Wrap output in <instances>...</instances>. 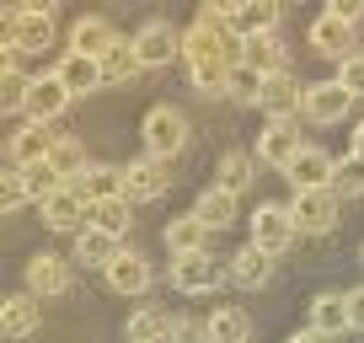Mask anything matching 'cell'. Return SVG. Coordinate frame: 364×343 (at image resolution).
<instances>
[{
  "label": "cell",
  "instance_id": "cell-40",
  "mask_svg": "<svg viewBox=\"0 0 364 343\" xmlns=\"http://www.w3.org/2000/svg\"><path fill=\"white\" fill-rule=\"evenodd\" d=\"M257 92H262V75H257V70L230 65V97H236V102H257Z\"/></svg>",
  "mask_w": 364,
  "mask_h": 343
},
{
  "label": "cell",
  "instance_id": "cell-4",
  "mask_svg": "<svg viewBox=\"0 0 364 343\" xmlns=\"http://www.w3.org/2000/svg\"><path fill=\"white\" fill-rule=\"evenodd\" d=\"M230 279V268H220L209 252H193V258H171V290L182 295H215Z\"/></svg>",
  "mask_w": 364,
  "mask_h": 343
},
{
  "label": "cell",
  "instance_id": "cell-9",
  "mask_svg": "<svg viewBox=\"0 0 364 343\" xmlns=\"http://www.w3.org/2000/svg\"><path fill=\"white\" fill-rule=\"evenodd\" d=\"M134 48H139V59H145V70H156V65H171V59L182 54V33L171 22H145L134 33Z\"/></svg>",
  "mask_w": 364,
  "mask_h": 343
},
{
  "label": "cell",
  "instance_id": "cell-30",
  "mask_svg": "<svg viewBox=\"0 0 364 343\" xmlns=\"http://www.w3.org/2000/svg\"><path fill=\"white\" fill-rule=\"evenodd\" d=\"M91 226L124 241L129 231H134V209H129V199L124 194H118V199H97V204H91Z\"/></svg>",
  "mask_w": 364,
  "mask_h": 343
},
{
  "label": "cell",
  "instance_id": "cell-32",
  "mask_svg": "<svg viewBox=\"0 0 364 343\" xmlns=\"http://www.w3.org/2000/svg\"><path fill=\"white\" fill-rule=\"evenodd\" d=\"M311 327L327 332V338H343L348 332V295H316L311 300Z\"/></svg>",
  "mask_w": 364,
  "mask_h": 343
},
{
  "label": "cell",
  "instance_id": "cell-21",
  "mask_svg": "<svg viewBox=\"0 0 364 343\" xmlns=\"http://www.w3.org/2000/svg\"><path fill=\"white\" fill-rule=\"evenodd\" d=\"M279 6L273 0H247V6H230V27H236V38L247 43V38H262V33H273L279 27Z\"/></svg>",
  "mask_w": 364,
  "mask_h": 343
},
{
  "label": "cell",
  "instance_id": "cell-12",
  "mask_svg": "<svg viewBox=\"0 0 364 343\" xmlns=\"http://www.w3.org/2000/svg\"><path fill=\"white\" fill-rule=\"evenodd\" d=\"M38 215H43L48 231H70V236H80V231H86V226H80V215H91V204L65 183L54 199H43V204H38Z\"/></svg>",
  "mask_w": 364,
  "mask_h": 343
},
{
  "label": "cell",
  "instance_id": "cell-29",
  "mask_svg": "<svg viewBox=\"0 0 364 343\" xmlns=\"http://www.w3.org/2000/svg\"><path fill=\"white\" fill-rule=\"evenodd\" d=\"M27 97H33V80L16 70V54H6V70H0V113L6 118L27 113Z\"/></svg>",
  "mask_w": 364,
  "mask_h": 343
},
{
  "label": "cell",
  "instance_id": "cell-35",
  "mask_svg": "<svg viewBox=\"0 0 364 343\" xmlns=\"http://www.w3.org/2000/svg\"><path fill=\"white\" fill-rule=\"evenodd\" d=\"M48 167H54L65 183H75V177L91 167V161H86V150H80V139H75V134H59V139H54V150H48Z\"/></svg>",
  "mask_w": 364,
  "mask_h": 343
},
{
  "label": "cell",
  "instance_id": "cell-41",
  "mask_svg": "<svg viewBox=\"0 0 364 343\" xmlns=\"http://www.w3.org/2000/svg\"><path fill=\"white\" fill-rule=\"evenodd\" d=\"M338 86H343L348 97H364V54H348V59L338 65Z\"/></svg>",
  "mask_w": 364,
  "mask_h": 343
},
{
  "label": "cell",
  "instance_id": "cell-38",
  "mask_svg": "<svg viewBox=\"0 0 364 343\" xmlns=\"http://www.w3.org/2000/svg\"><path fill=\"white\" fill-rule=\"evenodd\" d=\"M247 183H252V156L247 150H225V156H220V188L236 194V188H247Z\"/></svg>",
  "mask_w": 364,
  "mask_h": 343
},
{
  "label": "cell",
  "instance_id": "cell-37",
  "mask_svg": "<svg viewBox=\"0 0 364 343\" xmlns=\"http://www.w3.org/2000/svg\"><path fill=\"white\" fill-rule=\"evenodd\" d=\"M332 194H338V199H359L364 194V161L359 156L338 161V172H332Z\"/></svg>",
  "mask_w": 364,
  "mask_h": 343
},
{
  "label": "cell",
  "instance_id": "cell-8",
  "mask_svg": "<svg viewBox=\"0 0 364 343\" xmlns=\"http://www.w3.org/2000/svg\"><path fill=\"white\" fill-rule=\"evenodd\" d=\"M257 107L273 118V124H279V118H295L300 107H306V86H295V75H289V70H279V75H262Z\"/></svg>",
  "mask_w": 364,
  "mask_h": 343
},
{
  "label": "cell",
  "instance_id": "cell-3",
  "mask_svg": "<svg viewBox=\"0 0 364 343\" xmlns=\"http://www.w3.org/2000/svg\"><path fill=\"white\" fill-rule=\"evenodd\" d=\"M295 236H300V226H295V215H289V204H257V215H252V247L284 258V252L295 247Z\"/></svg>",
  "mask_w": 364,
  "mask_h": 343
},
{
  "label": "cell",
  "instance_id": "cell-47",
  "mask_svg": "<svg viewBox=\"0 0 364 343\" xmlns=\"http://www.w3.org/2000/svg\"><path fill=\"white\" fill-rule=\"evenodd\" d=\"M359 263H364V241H359Z\"/></svg>",
  "mask_w": 364,
  "mask_h": 343
},
{
  "label": "cell",
  "instance_id": "cell-24",
  "mask_svg": "<svg viewBox=\"0 0 364 343\" xmlns=\"http://www.w3.org/2000/svg\"><path fill=\"white\" fill-rule=\"evenodd\" d=\"M70 188H75L86 204H97V199H118V194H124V167H102V161H91Z\"/></svg>",
  "mask_w": 364,
  "mask_h": 343
},
{
  "label": "cell",
  "instance_id": "cell-45",
  "mask_svg": "<svg viewBox=\"0 0 364 343\" xmlns=\"http://www.w3.org/2000/svg\"><path fill=\"white\" fill-rule=\"evenodd\" d=\"M289 343H338V338H327V332H316V327H300Z\"/></svg>",
  "mask_w": 364,
  "mask_h": 343
},
{
  "label": "cell",
  "instance_id": "cell-43",
  "mask_svg": "<svg viewBox=\"0 0 364 343\" xmlns=\"http://www.w3.org/2000/svg\"><path fill=\"white\" fill-rule=\"evenodd\" d=\"M348 327H353V332H364V285H359V290H348Z\"/></svg>",
  "mask_w": 364,
  "mask_h": 343
},
{
  "label": "cell",
  "instance_id": "cell-46",
  "mask_svg": "<svg viewBox=\"0 0 364 343\" xmlns=\"http://www.w3.org/2000/svg\"><path fill=\"white\" fill-rule=\"evenodd\" d=\"M348 156H359V161H364V124L353 129V150H348Z\"/></svg>",
  "mask_w": 364,
  "mask_h": 343
},
{
  "label": "cell",
  "instance_id": "cell-10",
  "mask_svg": "<svg viewBox=\"0 0 364 343\" xmlns=\"http://www.w3.org/2000/svg\"><path fill=\"white\" fill-rule=\"evenodd\" d=\"M300 134H295V118H279V124H268L257 134V161H268V167H279V172H289V161L300 156Z\"/></svg>",
  "mask_w": 364,
  "mask_h": 343
},
{
  "label": "cell",
  "instance_id": "cell-1",
  "mask_svg": "<svg viewBox=\"0 0 364 343\" xmlns=\"http://www.w3.org/2000/svg\"><path fill=\"white\" fill-rule=\"evenodd\" d=\"M54 0L43 6H6V38H0V54H43L54 43Z\"/></svg>",
  "mask_w": 364,
  "mask_h": 343
},
{
  "label": "cell",
  "instance_id": "cell-25",
  "mask_svg": "<svg viewBox=\"0 0 364 343\" xmlns=\"http://www.w3.org/2000/svg\"><path fill=\"white\" fill-rule=\"evenodd\" d=\"M241 65H247V70H257V75H279V70H289V59H284V43H279V33L247 38V43H241Z\"/></svg>",
  "mask_w": 364,
  "mask_h": 343
},
{
  "label": "cell",
  "instance_id": "cell-42",
  "mask_svg": "<svg viewBox=\"0 0 364 343\" xmlns=\"http://www.w3.org/2000/svg\"><path fill=\"white\" fill-rule=\"evenodd\" d=\"M177 343H209V322H198V317H177Z\"/></svg>",
  "mask_w": 364,
  "mask_h": 343
},
{
  "label": "cell",
  "instance_id": "cell-17",
  "mask_svg": "<svg viewBox=\"0 0 364 343\" xmlns=\"http://www.w3.org/2000/svg\"><path fill=\"white\" fill-rule=\"evenodd\" d=\"M332 172H338V161H332L321 145H306L295 161H289L284 177H289L295 188H332Z\"/></svg>",
  "mask_w": 364,
  "mask_h": 343
},
{
  "label": "cell",
  "instance_id": "cell-14",
  "mask_svg": "<svg viewBox=\"0 0 364 343\" xmlns=\"http://www.w3.org/2000/svg\"><path fill=\"white\" fill-rule=\"evenodd\" d=\"M54 129L43 124H27V129H11V139H6V161L11 167H38V161H48V150H54Z\"/></svg>",
  "mask_w": 364,
  "mask_h": 343
},
{
  "label": "cell",
  "instance_id": "cell-5",
  "mask_svg": "<svg viewBox=\"0 0 364 343\" xmlns=\"http://www.w3.org/2000/svg\"><path fill=\"white\" fill-rule=\"evenodd\" d=\"M289 215H295L300 231H311V236H327V231H338V194H332V188H295V204H289Z\"/></svg>",
  "mask_w": 364,
  "mask_h": 343
},
{
  "label": "cell",
  "instance_id": "cell-31",
  "mask_svg": "<svg viewBox=\"0 0 364 343\" xmlns=\"http://www.w3.org/2000/svg\"><path fill=\"white\" fill-rule=\"evenodd\" d=\"M118 252H124V247H118V236H107V231H97V226H86V231L75 236V258H80L86 268H107Z\"/></svg>",
  "mask_w": 364,
  "mask_h": 343
},
{
  "label": "cell",
  "instance_id": "cell-36",
  "mask_svg": "<svg viewBox=\"0 0 364 343\" xmlns=\"http://www.w3.org/2000/svg\"><path fill=\"white\" fill-rule=\"evenodd\" d=\"M22 183H27V194H33V204H43V199H54L59 188H65V177H59L48 161H38V167H22Z\"/></svg>",
  "mask_w": 364,
  "mask_h": 343
},
{
  "label": "cell",
  "instance_id": "cell-15",
  "mask_svg": "<svg viewBox=\"0 0 364 343\" xmlns=\"http://www.w3.org/2000/svg\"><path fill=\"white\" fill-rule=\"evenodd\" d=\"M124 338L129 343H177V317L161 306H139L134 317L124 322Z\"/></svg>",
  "mask_w": 364,
  "mask_h": 343
},
{
  "label": "cell",
  "instance_id": "cell-18",
  "mask_svg": "<svg viewBox=\"0 0 364 343\" xmlns=\"http://www.w3.org/2000/svg\"><path fill=\"white\" fill-rule=\"evenodd\" d=\"M113 43H118V33H113V22H107V16H80V22L70 27V54L102 59Z\"/></svg>",
  "mask_w": 364,
  "mask_h": 343
},
{
  "label": "cell",
  "instance_id": "cell-19",
  "mask_svg": "<svg viewBox=\"0 0 364 343\" xmlns=\"http://www.w3.org/2000/svg\"><path fill=\"white\" fill-rule=\"evenodd\" d=\"M166 252L171 258H193V252H209V226L198 215H177V220H166Z\"/></svg>",
  "mask_w": 364,
  "mask_h": 343
},
{
  "label": "cell",
  "instance_id": "cell-7",
  "mask_svg": "<svg viewBox=\"0 0 364 343\" xmlns=\"http://www.w3.org/2000/svg\"><path fill=\"white\" fill-rule=\"evenodd\" d=\"M70 285H75V274L54 252H38L33 263H27V295L33 300H59V295H70Z\"/></svg>",
  "mask_w": 364,
  "mask_h": 343
},
{
  "label": "cell",
  "instance_id": "cell-34",
  "mask_svg": "<svg viewBox=\"0 0 364 343\" xmlns=\"http://www.w3.org/2000/svg\"><path fill=\"white\" fill-rule=\"evenodd\" d=\"M193 92L204 97V102L230 97V59H204V65H193Z\"/></svg>",
  "mask_w": 364,
  "mask_h": 343
},
{
  "label": "cell",
  "instance_id": "cell-11",
  "mask_svg": "<svg viewBox=\"0 0 364 343\" xmlns=\"http://www.w3.org/2000/svg\"><path fill=\"white\" fill-rule=\"evenodd\" d=\"M102 279H107V290H113V295H145L156 274H150V263L139 258V252H129V247H124L113 263L102 268Z\"/></svg>",
  "mask_w": 364,
  "mask_h": 343
},
{
  "label": "cell",
  "instance_id": "cell-6",
  "mask_svg": "<svg viewBox=\"0 0 364 343\" xmlns=\"http://www.w3.org/2000/svg\"><path fill=\"white\" fill-rule=\"evenodd\" d=\"M166 188H171V172H166V161H161V156H139V161H129V167H124V199H129V204L166 199Z\"/></svg>",
  "mask_w": 364,
  "mask_h": 343
},
{
  "label": "cell",
  "instance_id": "cell-44",
  "mask_svg": "<svg viewBox=\"0 0 364 343\" xmlns=\"http://www.w3.org/2000/svg\"><path fill=\"white\" fill-rule=\"evenodd\" d=\"M332 16H338V22H359V16H364V0H338V6H332Z\"/></svg>",
  "mask_w": 364,
  "mask_h": 343
},
{
  "label": "cell",
  "instance_id": "cell-13",
  "mask_svg": "<svg viewBox=\"0 0 364 343\" xmlns=\"http://www.w3.org/2000/svg\"><path fill=\"white\" fill-rule=\"evenodd\" d=\"M353 97L343 92L338 80H316V86H306V107L300 113L311 118V124H338V118H348Z\"/></svg>",
  "mask_w": 364,
  "mask_h": 343
},
{
  "label": "cell",
  "instance_id": "cell-27",
  "mask_svg": "<svg viewBox=\"0 0 364 343\" xmlns=\"http://www.w3.org/2000/svg\"><path fill=\"white\" fill-rule=\"evenodd\" d=\"M139 70H145V59H139L134 38H118V43L102 54V80H107V86H129Z\"/></svg>",
  "mask_w": 364,
  "mask_h": 343
},
{
  "label": "cell",
  "instance_id": "cell-28",
  "mask_svg": "<svg viewBox=\"0 0 364 343\" xmlns=\"http://www.w3.org/2000/svg\"><path fill=\"white\" fill-rule=\"evenodd\" d=\"M193 215L204 220L209 231L236 226V194H230V188H220V183H209L204 194H198V209H193Z\"/></svg>",
  "mask_w": 364,
  "mask_h": 343
},
{
  "label": "cell",
  "instance_id": "cell-23",
  "mask_svg": "<svg viewBox=\"0 0 364 343\" xmlns=\"http://www.w3.org/2000/svg\"><path fill=\"white\" fill-rule=\"evenodd\" d=\"M311 43H316V54H338V65H343L348 54H359V48H353V43H359V38H353V27L338 22L332 11L311 22Z\"/></svg>",
  "mask_w": 364,
  "mask_h": 343
},
{
  "label": "cell",
  "instance_id": "cell-26",
  "mask_svg": "<svg viewBox=\"0 0 364 343\" xmlns=\"http://www.w3.org/2000/svg\"><path fill=\"white\" fill-rule=\"evenodd\" d=\"M38 322H43V311H38V300H33V295H11L6 306H0V332H6L11 343L33 338Z\"/></svg>",
  "mask_w": 364,
  "mask_h": 343
},
{
  "label": "cell",
  "instance_id": "cell-2",
  "mask_svg": "<svg viewBox=\"0 0 364 343\" xmlns=\"http://www.w3.org/2000/svg\"><path fill=\"white\" fill-rule=\"evenodd\" d=\"M139 134H145V150H150V156L171 161L182 145H188V134H193V129H188V113H182V107L156 102V107L145 113V129H139Z\"/></svg>",
  "mask_w": 364,
  "mask_h": 343
},
{
  "label": "cell",
  "instance_id": "cell-20",
  "mask_svg": "<svg viewBox=\"0 0 364 343\" xmlns=\"http://www.w3.org/2000/svg\"><path fill=\"white\" fill-rule=\"evenodd\" d=\"M54 75L65 80L70 97H86V92H97V86H107L102 80V59H86V54H65L54 65Z\"/></svg>",
  "mask_w": 364,
  "mask_h": 343
},
{
  "label": "cell",
  "instance_id": "cell-33",
  "mask_svg": "<svg viewBox=\"0 0 364 343\" xmlns=\"http://www.w3.org/2000/svg\"><path fill=\"white\" fill-rule=\"evenodd\" d=\"M209 343H252V317L241 306H220L209 317Z\"/></svg>",
  "mask_w": 364,
  "mask_h": 343
},
{
  "label": "cell",
  "instance_id": "cell-39",
  "mask_svg": "<svg viewBox=\"0 0 364 343\" xmlns=\"http://www.w3.org/2000/svg\"><path fill=\"white\" fill-rule=\"evenodd\" d=\"M27 199H33V194H27V183H22V167L6 161V172H0V204H6V215H16Z\"/></svg>",
  "mask_w": 364,
  "mask_h": 343
},
{
  "label": "cell",
  "instance_id": "cell-22",
  "mask_svg": "<svg viewBox=\"0 0 364 343\" xmlns=\"http://www.w3.org/2000/svg\"><path fill=\"white\" fill-rule=\"evenodd\" d=\"M273 279V252H262V247H241L236 258H230V285H241V290H262Z\"/></svg>",
  "mask_w": 364,
  "mask_h": 343
},
{
  "label": "cell",
  "instance_id": "cell-16",
  "mask_svg": "<svg viewBox=\"0 0 364 343\" xmlns=\"http://www.w3.org/2000/svg\"><path fill=\"white\" fill-rule=\"evenodd\" d=\"M65 107H70L65 80H59V75H38V80H33V97H27V124H43V129H48Z\"/></svg>",
  "mask_w": 364,
  "mask_h": 343
}]
</instances>
